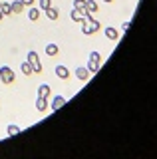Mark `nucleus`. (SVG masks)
Returning a JSON list of instances; mask_svg holds the SVG:
<instances>
[{
	"instance_id": "1",
	"label": "nucleus",
	"mask_w": 157,
	"mask_h": 159,
	"mask_svg": "<svg viewBox=\"0 0 157 159\" xmlns=\"http://www.w3.org/2000/svg\"><path fill=\"white\" fill-rule=\"evenodd\" d=\"M0 80H2V84H6V86H12L14 80H16V74H14L12 68L0 66Z\"/></svg>"
},
{
	"instance_id": "8",
	"label": "nucleus",
	"mask_w": 157,
	"mask_h": 159,
	"mask_svg": "<svg viewBox=\"0 0 157 159\" xmlns=\"http://www.w3.org/2000/svg\"><path fill=\"white\" fill-rule=\"evenodd\" d=\"M64 103H66V98H64V96H56V98L52 99V103H50V109H52V111H56V109H60Z\"/></svg>"
},
{
	"instance_id": "20",
	"label": "nucleus",
	"mask_w": 157,
	"mask_h": 159,
	"mask_svg": "<svg viewBox=\"0 0 157 159\" xmlns=\"http://www.w3.org/2000/svg\"><path fill=\"white\" fill-rule=\"evenodd\" d=\"M52 6V0H38V8L40 10H46Z\"/></svg>"
},
{
	"instance_id": "25",
	"label": "nucleus",
	"mask_w": 157,
	"mask_h": 159,
	"mask_svg": "<svg viewBox=\"0 0 157 159\" xmlns=\"http://www.w3.org/2000/svg\"><path fill=\"white\" fill-rule=\"evenodd\" d=\"M2 18H4V14H2V12H0V22H2Z\"/></svg>"
},
{
	"instance_id": "4",
	"label": "nucleus",
	"mask_w": 157,
	"mask_h": 159,
	"mask_svg": "<svg viewBox=\"0 0 157 159\" xmlns=\"http://www.w3.org/2000/svg\"><path fill=\"white\" fill-rule=\"evenodd\" d=\"M36 109H38V111H48V109H50L48 98H42V96H38V98H36Z\"/></svg>"
},
{
	"instance_id": "17",
	"label": "nucleus",
	"mask_w": 157,
	"mask_h": 159,
	"mask_svg": "<svg viewBox=\"0 0 157 159\" xmlns=\"http://www.w3.org/2000/svg\"><path fill=\"white\" fill-rule=\"evenodd\" d=\"M70 16H72L74 22H82V20H84V14H82L80 10H76V8H74L72 12H70Z\"/></svg>"
},
{
	"instance_id": "18",
	"label": "nucleus",
	"mask_w": 157,
	"mask_h": 159,
	"mask_svg": "<svg viewBox=\"0 0 157 159\" xmlns=\"http://www.w3.org/2000/svg\"><path fill=\"white\" fill-rule=\"evenodd\" d=\"M6 131H8V135H10V137H14V135H18V133H20V127H18L16 123H10Z\"/></svg>"
},
{
	"instance_id": "21",
	"label": "nucleus",
	"mask_w": 157,
	"mask_h": 159,
	"mask_svg": "<svg viewBox=\"0 0 157 159\" xmlns=\"http://www.w3.org/2000/svg\"><path fill=\"white\" fill-rule=\"evenodd\" d=\"M90 62H96V64H101V56L97 52H90Z\"/></svg>"
},
{
	"instance_id": "9",
	"label": "nucleus",
	"mask_w": 157,
	"mask_h": 159,
	"mask_svg": "<svg viewBox=\"0 0 157 159\" xmlns=\"http://www.w3.org/2000/svg\"><path fill=\"white\" fill-rule=\"evenodd\" d=\"M38 96L50 98V96H52V88L48 86V84H40V86H38Z\"/></svg>"
},
{
	"instance_id": "15",
	"label": "nucleus",
	"mask_w": 157,
	"mask_h": 159,
	"mask_svg": "<svg viewBox=\"0 0 157 159\" xmlns=\"http://www.w3.org/2000/svg\"><path fill=\"white\" fill-rule=\"evenodd\" d=\"M74 8L80 10V12L84 14V16L87 14V10H86V0H74Z\"/></svg>"
},
{
	"instance_id": "3",
	"label": "nucleus",
	"mask_w": 157,
	"mask_h": 159,
	"mask_svg": "<svg viewBox=\"0 0 157 159\" xmlns=\"http://www.w3.org/2000/svg\"><path fill=\"white\" fill-rule=\"evenodd\" d=\"M54 74H56V76L60 78V80H70V76H72V74H70V70L64 66V64H58L56 70H54Z\"/></svg>"
},
{
	"instance_id": "14",
	"label": "nucleus",
	"mask_w": 157,
	"mask_h": 159,
	"mask_svg": "<svg viewBox=\"0 0 157 159\" xmlns=\"http://www.w3.org/2000/svg\"><path fill=\"white\" fill-rule=\"evenodd\" d=\"M10 8H12V14H20L24 10V4L20 2V0H12L10 2Z\"/></svg>"
},
{
	"instance_id": "10",
	"label": "nucleus",
	"mask_w": 157,
	"mask_h": 159,
	"mask_svg": "<svg viewBox=\"0 0 157 159\" xmlns=\"http://www.w3.org/2000/svg\"><path fill=\"white\" fill-rule=\"evenodd\" d=\"M46 12V16H48V20H52V22H56L58 18H60V12H58V8H54V6H50V8H46L44 10Z\"/></svg>"
},
{
	"instance_id": "11",
	"label": "nucleus",
	"mask_w": 157,
	"mask_h": 159,
	"mask_svg": "<svg viewBox=\"0 0 157 159\" xmlns=\"http://www.w3.org/2000/svg\"><path fill=\"white\" fill-rule=\"evenodd\" d=\"M86 10L90 14H96V12H100V6H97L96 0H86Z\"/></svg>"
},
{
	"instance_id": "5",
	"label": "nucleus",
	"mask_w": 157,
	"mask_h": 159,
	"mask_svg": "<svg viewBox=\"0 0 157 159\" xmlns=\"http://www.w3.org/2000/svg\"><path fill=\"white\" fill-rule=\"evenodd\" d=\"M76 78L82 80V82H87V80H90V72H87V68H86V66L76 68Z\"/></svg>"
},
{
	"instance_id": "6",
	"label": "nucleus",
	"mask_w": 157,
	"mask_h": 159,
	"mask_svg": "<svg viewBox=\"0 0 157 159\" xmlns=\"http://www.w3.org/2000/svg\"><path fill=\"white\" fill-rule=\"evenodd\" d=\"M44 52H46L48 58H56L58 54H60V48H58V44H48V46L44 48Z\"/></svg>"
},
{
	"instance_id": "19",
	"label": "nucleus",
	"mask_w": 157,
	"mask_h": 159,
	"mask_svg": "<svg viewBox=\"0 0 157 159\" xmlns=\"http://www.w3.org/2000/svg\"><path fill=\"white\" fill-rule=\"evenodd\" d=\"M100 66H101V64H96V62H87V72H90V74H96L97 72V70H100Z\"/></svg>"
},
{
	"instance_id": "23",
	"label": "nucleus",
	"mask_w": 157,
	"mask_h": 159,
	"mask_svg": "<svg viewBox=\"0 0 157 159\" xmlns=\"http://www.w3.org/2000/svg\"><path fill=\"white\" fill-rule=\"evenodd\" d=\"M129 26H131V22H123V24H121V32H127Z\"/></svg>"
},
{
	"instance_id": "13",
	"label": "nucleus",
	"mask_w": 157,
	"mask_h": 159,
	"mask_svg": "<svg viewBox=\"0 0 157 159\" xmlns=\"http://www.w3.org/2000/svg\"><path fill=\"white\" fill-rule=\"evenodd\" d=\"M28 18H30L32 22H36V20L40 18V8H38V6H30V10H28Z\"/></svg>"
},
{
	"instance_id": "24",
	"label": "nucleus",
	"mask_w": 157,
	"mask_h": 159,
	"mask_svg": "<svg viewBox=\"0 0 157 159\" xmlns=\"http://www.w3.org/2000/svg\"><path fill=\"white\" fill-rule=\"evenodd\" d=\"M104 2H105V4H111V2H114V0H104Z\"/></svg>"
},
{
	"instance_id": "22",
	"label": "nucleus",
	"mask_w": 157,
	"mask_h": 159,
	"mask_svg": "<svg viewBox=\"0 0 157 159\" xmlns=\"http://www.w3.org/2000/svg\"><path fill=\"white\" fill-rule=\"evenodd\" d=\"M20 2L24 4V8H26V6H28V8H30V6H34V0H20Z\"/></svg>"
},
{
	"instance_id": "16",
	"label": "nucleus",
	"mask_w": 157,
	"mask_h": 159,
	"mask_svg": "<svg viewBox=\"0 0 157 159\" xmlns=\"http://www.w3.org/2000/svg\"><path fill=\"white\" fill-rule=\"evenodd\" d=\"M20 72L24 74V76H32V74H34V70H32V66H30V62H28V60L20 66Z\"/></svg>"
},
{
	"instance_id": "7",
	"label": "nucleus",
	"mask_w": 157,
	"mask_h": 159,
	"mask_svg": "<svg viewBox=\"0 0 157 159\" xmlns=\"http://www.w3.org/2000/svg\"><path fill=\"white\" fill-rule=\"evenodd\" d=\"M104 32H105V38H107V40H114V42H117V40H119V32H117L114 26H107Z\"/></svg>"
},
{
	"instance_id": "2",
	"label": "nucleus",
	"mask_w": 157,
	"mask_h": 159,
	"mask_svg": "<svg viewBox=\"0 0 157 159\" xmlns=\"http://www.w3.org/2000/svg\"><path fill=\"white\" fill-rule=\"evenodd\" d=\"M28 62H30V66H32V70H34V74H36V76H40L42 74V64H40V56H38L36 52H34V50H30V52H28Z\"/></svg>"
},
{
	"instance_id": "12",
	"label": "nucleus",
	"mask_w": 157,
	"mask_h": 159,
	"mask_svg": "<svg viewBox=\"0 0 157 159\" xmlns=\"http://www.w3.org/2000/svg\"><path fill=\"white\" fill-rule=\"evenodd\" d=\"M0 12H2L4 16H10V14H12L10 2H6V0H0Z\"/></svg>"
}]
</instances>
